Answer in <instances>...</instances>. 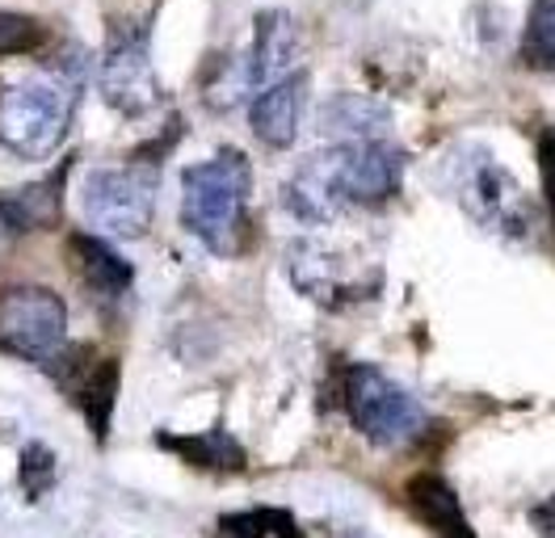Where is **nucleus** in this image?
Listing matches in <instances>:
<instances>
[{"instance_id":"20e7f679","label":"nucleus","mask_w":555,"mask_h":538,"mask_svg":"<svg viewBox=\"0 0 555 538\" xmlns=\"http://www.w3.org/2000/svg\"><path fill=\"white\" fill-rule=\"evenodd\" d=\"M299 60V26L286 9L257 13L253 22V42L236 55L228 72H219L207 85V101L215 110H232L244 98H257L261 89L278 85L282 76H291V67Z\"/></svg>"},{"instance_id":"2eb2a0df","label":"nucleus","mask_w":555,"mask_h":538,"mask_svg":"<svg viewBox=\"0 0 555 538\" xmlns=\"http://www.w3.org/2000/svg\"><path fill=\"white\" fill-rule=\"evenodd\" d=\"M404 497H409L416 517L438 538H480L472 530L463 504H459V492H454L442 475H416L413 484L404 488Z\"/></svg>"},{"instance_id":"f8f14e48","label":"nucleus","mask_w":555,"mask_h":538,"mask_svg":"<svg viewBox=\"0 0 555 538\" xmlns=\"http://www.w3.org/2000/svg\"><path fill=\"white\" fill-rule=\"evenodd\" d=\"M291 282L328 311H341L346 303L366 295V282H349L337 266V257L320 244H295L291 248Z\"/></svg>"},{"instance_id":"aec40b11","label":"nucleus","mask_w":555,"mask_h":538,"mask_svg":"<svg viewBox=\"0 0 555 538\" xmlns=\"http://www.w3.org/2000/svg\"><path fill=\"white\" fill-rule=\"evenodd\" d=\"M521 60L534 72H555V0H534L526 30H521Z\"/></svg>"},{"instance_id":"9d476101","label":"nucleus","mask_w":555,"mask_h":538,"mask_svg":"<svg viewBox=\"0 0 555 538\" xmlns=\"http://www.w3.org/2000/svg\"><path fill=\"white\" fill-rule=\"evenodd\" d=\"M55 370L60 387L72 396V404L85 412L89 430L98 437L109 434V417H114V400H118V362L114 358H98V349L76 345L64 354V362Z\"/></svg>"},{"instance_id":"4468645a","label":"nucleus","mask_w":555,"mask_h":538,"mask_svg":"<svg viewBox=\"0 0 555 538\" xmlns=\"http://www.w3.org/2000/svg\"><path fill=\"white\" fill-rule=\"evenodd\" d=\"M320 134L333 143H375L391 139V114L387 105L362 93H337L320 110Z\"/></svg>"},{"instance_id":"7ed1b4c3","label":"nucleus","mask_w":555,"mask_h":538,"mask_svg":"<svg viewBox=\"0 0 555 538\" xmlns=\"http://www.w3.org/2000/svg\"><path fill=\"white\" fill-rule=\"evenodd\" d=\"M451 185L459 206L492 235L526 240L534 228V206L526 190L488 148H459V156L451 161Z\"/></svg>"},{"instance_id":"1a4fd4ad","label":"nucleus","mask_w":555,"mask_h":538,"mask_svg":"<svg viewBox=\"0 0 555 538\" xmlns=\"http://www.w3.org/2000/svg\"><path fill=\"white\" fill-rule=\"evenodd\" d=\"M282 202L304 223H333L349 206L346 177H341V143L312 152L282 185Z\"/></svg>"},{"instance_id":"39448f33","label":"nucleus","mask_w":555,"mask_h":538,"mask_svg":"<svg viewBox=\"0 0 555 538\" xmlns=\"http://www.w3.org/2000/svg\"><path fill=\"white\" fill-rule=\"evenodd\" d=\"M341 404L353 430L375 446H409L429 430L425 408L379 367H349L341 374Z\"/></svg>"},{"instance_id":"f257e3e1","label":"nucleus","mask_w":555,"mask_h":538,"mask_svg":"<svg viewBox=\"0 0 555 538\" xmlns=\"http://www.w3.org/2000/svg\"><path fill=\"white\" fill-rule=\"evenodd\" d=\"M85 85V55L68 47L35 76L0 85V148L22 161H47L64 134Z\"/></svg>"},{"instance_id":"ddd939ff","label":"nucleus","mask_w":555,"mask_h":538,"mask_svg":"<svg viewBox=\"0 0 555 538\" xmlns=\"http://www.w3.org/2000/svg\"><path fill=\"white\" fill-rule=\"evenodd\" d=\"M299 114H304V76H282L278 85L261 89L257 98L248 101V123L253 134L266 143V148H291L295 134H299Z\"/></svg>"},{"instance_id":"412c9836","label":"nucleus","mask_w":555,"mask_h":538,"mask_svg":"<svg viewBox=\"0 0 555 538\" xmlns=\"http://www.w3.org/2000/svg\"><path fill=\"white\" fill-rule=\"evenodd\" d=\"M55 454H51V446H42V441H30L26 450H22V492L38 501V497H47L51 488H55Z\"/></svg>"},{"instance_id":"6ab92c4d","label":"nucleus","mask_w":555,"mask_h":538,"mask_svg":"<svg viewBox=\"0 0 555 538\" xmlns=\"http://www.w3.org/2000/svg\"><path fill=\"white\" fill-rule=\"evenodd\" d=\"M219 535L223 538H304L295 517L286 509H241V513H223L219 517Z\"/></svg>"},{"instance_id":"b1692460","label":"nucleus","mask_w":555,"mask_h":538,"mask_svg":"<svg viewBox=\"0 0 555 538\" xmlns=\"http://www.w3.org/2000/svg\"><path fill=\"white\" fill-rule=\"evenodd\" d=\"M530 522H534V530L543 538H555V497H547V501L539 504V509L530 513Z\"/></svg>"},{"instance_id":"f3484780","label":"nucleus","mask_w":555,"mask_h":538,"mask_svg":"<svg viewBox=\"0 0 555 538\" xmlns=\"http://www.w3.org/2000/svg\"><path fill=\"white\" fill-rule=\"evenodd\" d=\"M64 206V172H51L47 181H30L13 194H0V223L13 232H38L60 219Z\"/></svg>"},{"instance_id":"9b49d317","label":"nucleus","mask_w":555,"mask_h":538,"mask_svg":"<svg viewBox=\"0 0 555 538\" xmlns=\"http://www.w3.org/2000/svg\"><path fill=\"white\" fill-rule=\"evenodd\" d=\"M341 177L346 194L358 206H379L404 181V152L391 139L375 143H341Z\"/></svg>"},{"instance_id":"0eeeda50","label":"nucleus","mask_w":555,"mask_h":538,"mask_svg":"<svg viewBox=\"0 0 555 538\" xmlns=\"http://www.w3.org/2000/svg\"><path fill=\"white\" fill-rule=\"evenodd\" d=\"M68 341V307L55 291L22 282L0 295V349L26 358V362H51L64 354Z\"/></svg>"},{"instance_id":"4be33fe9","label":"nucleus","mask_w":555,"mask_h":538,"mask_svg":"<svg viewBox=\"0 0 555 538\" xmlns=\"http://www.w3.org/2000/svg\"><path fill=\"white\" fill-rule=\"evenodd\" d=\"M42 42H47V30L35 17L0 9V55H26V51H38Z\"/></svg>"},{"instance_id":"f03ea898","label":"nucleus","mask_w":555,"mask_h":538,"mask_svg":"<svg viewBox=\"0 0 555 538\" xmlns=\"http://www.w3.org/2000/svg\"><path fill=\"white\" fill-rule=\"evenodd\" d=\"M253 165L236 148H219L210 161L185 168L181 177V223L207 244L210 253H241L248 219Z\"/></svg>"},{"instance_id":"a211bd4d","label":"nucleus","mask_w":555,"mask_h":538,"mask_svg":"<svg viewBox=\"0 0 555 538\" xmlns=\"http://www.w3.org/2000/svg\"><path fill=\"white\" fill-rule=\"evenodd\" d=\"M156 441H160V446H169L173 454H181L185 463H194V467H203V471H219V475H228V471L244 467V446L232 434H223V430H210V434H198V437L160 434Z\"/></svg>"},{"instance_id":"5701e85b","label":"nucleus","mask_w":555,"mask_h":538,"mask_svg":"<svg viewBox=\"0 0 555 538\" xmlns=\"http://www.w3.org/2000/svg\"><path fill=\"white\" fill-rule=\"evenodd\" d=\"M539 172H543L547 215H552V223H555V131H543V139H539Z\"/></svg>"},{"instance_id":"423d86ee","label":"nucleus","mask_w":555,"mask_h":538,"mask_svg":"<svg viewBox=\"0 0 555 538\" xmlns=\"http://www.w3.org/2000/svg\"><path fill=\"white\" fill-rule=\"evenodd\" d=\"M80 206L98 232L135 240L152 228V215H156V165L135 156L131 165L93 168L85 177Z\"/></svg>"},{"instance_id":"6e6552de","label":"nucleus","mask_w":555,"mask_h":538,"mask_svg":"<svg viewBox=\"0 0 555 538\" xmlns=\"http://www.w3.org/2000/svg\"><path fill=\"white\" fill-rule=\"evenodd\" d=\"M98 89L109 110L127 114V118H143L152 110H160V80L147 55V34L139 26H114L109 42L102 51V67H98Z\"/></svg>"},{"instance_id":"dca6fc26","label":"nucleus","mask_w":555,"mask_h":538,"mask_svg":"<svg viewBox=\"0 0 555 538\" xmlns=\"http://www.w3.org/2000/svg\"><path fill=\"white\" fill-rule=\"evenodd\" d=\"M68 253L76 273H80V282L89 291H98V295H122L135 282V266L118 248H109L105 240H98V235L76 232L68 240Z\"/></svg>"}]
</instances>
